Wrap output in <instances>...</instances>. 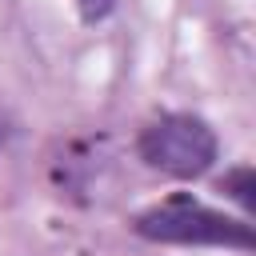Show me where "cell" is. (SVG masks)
<instances>
[{
	"mask_svg": "<svg viewBox=\"0 0 256 256\" xmlns=\"http://www.w3.org/2000/svg\"><path fill=\"white\" fill-rule=\"evenodd\" d=\"M136 236L152 244H192V248H236L252 252V224L228 212H216L200 200L176 196L136 216Z\"/></svg>",
	"mask_w": 256,
	"mask_h": 256,
	"instance_id": "1",
	"label": "cell"
},
{
	"mask_svg": "<svg viewBox=\"0 0 256 256\" xmlns=\"http://www.w3.org/2000/svg\"><path fill=\"white\" fill-rule=\"evenodd\" d=\"M136 148L148 168H156L172 180H196L220 156V144H216V132L208 128V120L188 116V112H168V116L152 120L140 132Z\"/></svg>",
	"mask_w": 256,
	"mask_h": 256,
	"instance_id": "2",
	"label": "cell"
},
{
	"mask_svg": "<svg viewBox=\"0 0 256 256\" xmlns=\"http://www.w3.org/2000/svg\"><path fill=\"white\" fill-rule=\"evenodd\" d=\"M0 140H4V128H0Z\"/></svg>",
	"mask_w": 256,
	"mask_h": 256,
	"instance_id": "3",
	"label": "cell"
}]
</instances>
